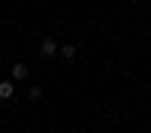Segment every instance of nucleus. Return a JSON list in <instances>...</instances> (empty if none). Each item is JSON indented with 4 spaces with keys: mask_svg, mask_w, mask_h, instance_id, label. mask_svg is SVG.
I'll use <instances>...</instances> for the list:
<instances>
[{
    "mask_svg": "<svg viewBox=\"0 0 151 133\" xmlns=\"http://www.w3.org/2000/svg\"><path fill=\"white\" fill-rule=\"evenodd\" d=\"M12 79H15V82H24V79H27V67H24V64H15V67H12Z\"/></svg>",
    "mask_w": 151,
    "mask_h": 133,
    "instance_id": "nucleus-1",
    "label": "nucleus"
},
{
    "mask_svg": "<svg viewBox=\"0 0 151 133\" xmlns=\"http://www.w3.org/2000/svg\"><path fill=\"white\" fill-rule=\"evenodd\" d=\"M12 91H15V88H12V82H0V100H9Z\"/></svg>",
    "mask_w": 151,
    "mask_h": 133,
    "instance_id": "nucleus-2",
    "label": "nucleus"
},
{
    "mask_svg": "<svg viewBox=\"0 0 151 133\" xmlns=\"http://www.w3.org/2000/svg\"><path fill=\"white\" fill-rule=\"evenodd\" d=\"M58 52V42L55 40H42V55H55Z\"/></svg>",
    "mask_w": 151,
    "mask_h": 133,
    "instance_id": "nucleus-3",
    "label": "nucleus"
},
{
    "mask_svg": "<svg viewBox=\"0 0 151 133\" xmlns=\"http://www.w3.org/2000/svg\"><path fill=\"white\" fill-rule=\"evenodd\" d=\"M60 55H64L67 60H70V58H76V45H73V42H67L64 48H60Z\"/></svg>",
    "mask_w": 151,
    "mask_h": 133,
    "instance_id": "nucleus-4",
    "label": "nucleus"
},
{
    "mask_svg": "<svg viewBox=\"0 0 151 133\" xmlns=\"http://www.w3.org/2000/svg\"><path fill=\"white\" fill-rule=\"evenodd\" d=\"M27 97H30L33 103H36V100H42V88H30V91H27Z\"/></svg>",
    "mask_w": 151,
    "mask_h": 133,
    "instance_id": "nucleus-5",
    "label": "nucleus"
},
{
    "mask_svg": "<svg viewBox=\"0 0 151 133\" xmlns=\"http://www.w3.org/2000/svg\"><path fill=\"white\" fill-rule=\"evenodd\" d=\"M133 3H136V0H133Z\"/></svg>",
    "mask_w": 151,
    "mask_h": 133,
    "instance_id": "nucleus-6",
    "label": "nucleus"
}]
</instances>
